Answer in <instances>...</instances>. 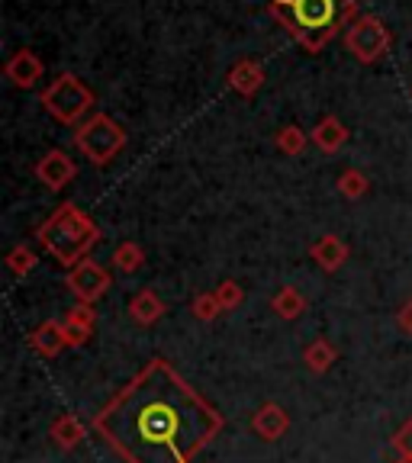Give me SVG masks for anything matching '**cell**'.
I'll return each instance as SVG.
<instances>
[{
  "mask_svg": "<svg viewBox=\"0 0 412 463\" xmlns=\"http://www.w3.org/2000/svg\"><path fill=\"white\" fill-rule=\"evenodd\" d=\"M268 14L310 55L322 52L358 16L355 0H271Z\"/></svg>",
  "mask_w": 412,
  "mask_h": 463,
  "instance_id": "7a4b0ae2",
  "label": "cell"
},
{
  "mask_svg": "<svg viewBox=\"0 0 412 463\" xmlns=\"http://www.w3.org/2000/svg\"><path fill=\"white\" fill-rule=\"evenodd\" d=\"M335 187H339V194L345 196V200H361L370 190V181H368V174L358 171V167H345V171L339 174Z\"/></svg>",
  "mask_w": 412,
  "mask_h": 463,
  "instance_id": "44dd1931",
  "label": "cell"
},
{
  "mask_svg": "<svg viewBox=\"0 0 412 463\" xmlns=\"http://www.w3.org/2000/svg\"><path fill=\"white\" fill-rule=\"evenodd\" d=\"M142 264H145V251L136 241H120V245L113 248V268L123 270L126 277L142 270Z\"/></svg>",
  "mask_w": 412,
  "mask_h": 463,
  "instance_id": "ffe728a7",
  "label": "cell"
},
{
  "mask_svg": "<svg viewBox=\"0 0 412 463\" xmlns=\"http://www.w3.org/2000/svg\"><path fill=\"white\" fill-rule=\"evenodd\" d=\"M39 103H43L45 113L62 126H81L94 109V90L78 78V74L65 71L52 78L49 87H43L39 94Z\"/></svg>",
  "mask_w": 412,
  "mask_h": 463,
  "instance_id": "277c9868",
  "label": "cell"
},
{
  "mask_svg": "<svg viewBox=\"0 0 412 463\" xmlns=\"http://www.w3.org/2000/svg\"><path fill=\"white\" fill-rule=\"evenodd\" d=\"M345 49L361 61V65H377L393 49V33L377 14H358L351 26L345 29Z\"/></svg>",
  "mask_w": 412,
  "mask_h": 463,
  "instance_id": "8992f818",
  "label": "cell"
},
{
  "mask_svg": "<svg viewBox=\"0 0 412 463\" xmlns=\"http://www.w3.org/2000/svg\"><path fill=\"white\" fill-rule=\"evenodd\" d=\"M36 241L65 268H74L87 258V251L101 241V229L78 203H62L52 216L36 225Z\"/></svg>",
  "mask_w": 412,
  "mask_h": 463,
  "instance_id": "3957f363",
  "label": "cell"
},
{
  "mask_svg": "<svg viewBox=\"0 0 412 463\" xmlns=\"http://www.w3.org/2000/svg\"><path fill=\"white\" fill-rule=\"evenodd\" d=\"M165 299L155 293V289H139L136 297L129 299V316L132 322H139V326H155L158 318H165Z\"/></svg>",
  "mask_w": 412,
  "mask_h": 463,
  "instance_id": "2e32d148",
  "label": "cell"
},
{
  "mask_svg": "<svg viewBox=\"0 0 412 463\" xmlns=\"http://www.w3.org/2000/svg\"><path fill=\"white\" fill-rule=\"evenodd\" d=\"M252 431L258 434L261 441H281L283 434L290 431L287 409L277 402H261L258 412L252 415Z\"/></svg>",
  "mask_w": 412,
  "mask_h": 463,
  "instance_id": "8fae6325",
  "label": "cell"
},
{
  "mask_svg": "<svg viewBox=\"0 0 412 463\" xmlns=\"http://www.w3.org/2000/svg\"><path fill=\"white\" fill-rule=\"evenodd\" d=\"M306 142H310V138H306V132L300 129V126H293V123L283 126V129H277V136H274V145L281 148L283 155H290V158L303 152Z\"/></svg>",
  "mask_w": 412,
  "mask_h": 463,
  "instance_id": "7402d4cb",
  "label": "cell"
},
{
  "mask_svg": "<svg viewBox=\"0 0 412 463\" xmlns=\"http://www.w3.org/2000/svg\"><path fill=\"white\" fill-rule=\"evenodd\" d=\"M4 74H7L10 84L20 87V90H33V87L39 84V78L45 74V65L33 49H16L14 55L7 58Z\"/></svg>",
  "mask_w": 412,
  "mask_h": 463,
  "instance_id": "9c48e42d",
  "label": "cell"
},
{
  "mask_svg": "<svg viewBox=\"0 0 412 463\" xmlns=\"http://www.w3.org/2000/svg\"><path fill=\"white\" fill-rule=\"evenodd\" d=\"M33 174H36V181L43 184L45 190H52V194H62V190H65L68 184L78 177V165H74L72 155L62 152V148H49V152L36 161Z\"/></svg>",
  "mask_w": 412,
  "mask_h": 463,
  "instance_id": "ba28073f",
  "label": "cell"
},
{
  "mask_svg": "<svg viewBox=\"0 0 412 463\" xmlns=\"http://www.w3.org/2000/svg\"><path fill=\"white\" fill-rule=\"evenodd\" d=\"M225 419L165 357H152L94 415V431L126 463H194Z\"/></svg>",
  "mask_w": 412,
  "mask_h": 463,
  "instance_id": "6da1fadb",
  "label": "cell"
},
{
  "mask_svg": "<svg viewBox=\"0 0 412 463\" xmlns=\"http://www.w3.org/2000/svg\"><path fill=\"white\" fill-rule=\"evenodd\" d=\"M348 126L341 123L339 116H322L316 126H312V132H310V138H312V145H316L319 152H326V155H335L339 148H345V142H348Z\"/></svg>",
  "mask_w": 412,
  "mask_h": 463,
  "instance_id": "5bb4252c",
  "label": "cell"
},
{
  "mask_svg": "<svg viewBox=\"0 0 412 463\" xmlns=\"http://www.w3.org/2000/svg\"><path fill=\"white\" fill-rule=\"evenodd\" d=\"M74 148L94 167H107L126 148V129L107 113H91L81 126H74Z\"/></svg>",
  "mask_w": 412,
  "mask_h": 463,
  "instance_id": "5b68a950",
  "label": "cell"
},
{
  "mask_svg": "<svg viewBox=\"0 0 412 463\" xmlns=\"http://www.w3.org/2000/svg\"><path fill=\"white\" fill-rule=\"evenodd\" d=\"M110 283H113L110 280V270L101 268V264L91 258H84L81 264L68 268V274H65V287L72 289V297L78 299V303H91V306L107 293Z\"/></svg>",
  "mask_w": 412,
  "mask_h": 463,
  "instance_id": "52a82bcc",
  "label": "cell"
},
{
  "mask_svg": "<svg viewBox=\"0 0 412 463\" xmlns=\"http://www.w3.org/2000/svg\"><path fill=\"white\" fill-rule=\"evenodd\" d=\"M310 258L316 260V264H319L322 270H326V274H335L339 268H345V260H348V245L339 239V235L326 232V235H319V239L310 245Z\"/></svg>",
  "mask_w": 412,
  "mask_h": 463,
  "instance_id": "7c38bea8",
  "label": "cell"
},
{
  "mask_svg": "<svg viewBox=\"0 0 412 463\" xmlns=\"http://www.w3.org/2000/svg\"><path fill=\"white\" fill-rule=\"evenodd\" d=\"M397 326L403 328L406 335H412V299L403 306V309H399V316H397Z\"/></svg>",
  "mask_w": 412,
  "mask_h": 463,
  "instance_id": "4316f807",
  "label": "cell"
},
{
  "mask_svg": "<svg viewBox=\"0 0 412 463\" xmlns=\"http://www.w3.org/2000/svg\"><path fill=\"white\" fill-rule=\"evenodd\" d=\"M397 463H412V460H403V457H399V460Z\"/></svg>",
  "mask_w": 412,
  "mask_h": 463,
  "instance_id": "83f0119b",
  "label": "cell"
},
{
  "mask_svg": "<svg viewBox=\"0 0 412 463\" xmlns=\"http://www.w3.org/2000/svg\"><path fill=\"white\" fill-rule=\"evenodd\" d=\"M68 326V338H72V347H81L91 341V335H94V326H97V312L91 303H74L72 309L65 312V318H62Z\"/></svg>",
  "mask_w": 412,
  "mask_h": 463,
  "instance_id": "9a60e30c",
  "label": "cell"
},
{
  "mask_svg": "<svg viewBox=\"0 0 412 463\" xmlns=\"http://www.w3.org/2000/svg\"><path fill=\"white\" fill-rule=\"evenodd\" d=\"M36 264H39V258H36V251H33V248H26V245H14V248H10V254H7L10 274L26 277L29 270H36Z\"/></svg>",
  "mask_w": 412,
  "mask_h": 463,
  "instance_id": "603a6c76",
  "label": "cell"
},
{
  "mask_svg": "<svg viewBox=\"0 0 412 463\" xmlns=\"http://www.w3.org/2000/svg\"><path fill=\"white\" fill-rule=\"evenodd\" d=\"M84 434H87V428H84V421L78 419V415H72V412H62L55 421L49 425V438L58 444L62 450H74L81 441H84Z\"/></svg>",
  "mask_w": 412,
  "mask_h": 463,
  "instance_id": "e0dca14e",
  "label": "cell"
},
{
  "mask_svg": "<svg viewBox=\"0 0 412 463\" xmlns=\"http://www.w3.org/2000/svg\"><path fill=\"white\" fill-rule=\"evenodd\" d=\"M335 361H339V347L329 338H316L303 347V364L310 373H316V376L329 373V370L335 367Z\"/></svg>",
  "mask_w": 412,
  "mask_h": 463,
  "instance_id": "ac0fdd59",
  "label": "cell"
},
{
  "mask_svg": "<svg viewBox=\"0 0 412 463\" xmlns=\"http://www.w3.org/2000/svg\"><path fill=\"white\" fill-rule=\"evenodd\" d=\"M216 299H219V306H223V312H232V309H239L242 303H245V289H242V283H235V280H223V283H216Z\"/></svg>",
  "mask_w": 412,
  "mask_h": 463,
  "instance_id": "d4e9b609",
  "label": "cell"
},
{
  "mask_svg": "<svg viewBox=\"0 0 412 463\" xmlns=\"http://www.w3.org/2000/svg\"><path fill=\"white\" fill-rule=\"evenodd\" d=\"M393 450H397L403 460H412V419H406L403 425H399V431L393 434Z\"/></svg>",
  "mask_w": 412,
  "mask_h": 463,
  "instance_id": "484cf974",
  "label": "cell"
},
{
  "mask_svg": "<svg viewBox=\"0 0 412 463\" xmlns=\"http://www.w3.org/2000/svg\"><path fill=\"white\" fill-rule=\"evenodd\" d=\"M225 84H229L235 94L254 97L261 87H264V68H261L258 61H252V58H242V61H235V65L229 68Z\"/></svg>",
  "mask_w": 412,
  "mask_h": 463,
  "instance_id": "4fadbf2b",
  "label": "cell"
},
{
  "mask_svg": "<svg viewBox=\"0 0 412 463\" xmlns=\"http://www.w3.org/2000/svg\"><path fill=\"white\" fill-rule=\"evenodd\" d=\"M190 312H194V318H200V322H213V318L223 316V306H219L216 293H196L194 303H190Z\"/></svg>",
  "mask_w": 412,
  "mask_h": 463,
  "instance_id": "cb8c5ba5",
  "label": "cell"
},
{
  "mask_svg": "<svg viewBox=\"0 0 412 463\" xmlns=\"http://www.w3.org/2000/svg\"><path fill=\"white\" fill-rule=\"evenodd\" d=\"M271 309L277 312V316L283 318V322H293V318H300L306 312V297L300 293L297 287H281L274 293V299H271Z\"/></svg>",
  "mask_w": 412,
  "mask_h": 463,
  "instance_id": "d6986e66",
  "label": "cell"
},
{
  "mask_svg": "<svg viewBox=\"0 0 412 463\" xmlns=\"http://www.w3.org/2000/svg\"><path fill=\"white\" fill-rule=\"evenodd\" d=\"M29 347L43 357H58L65 347H72L65 322H62V318H45L43 326H36L29 332Z\"/></svg>",
  "mask_w": 412,
  "mask_h": 463,
  "instance_id": "30bf717a",
  "label": "cell"
}]
</instances>
